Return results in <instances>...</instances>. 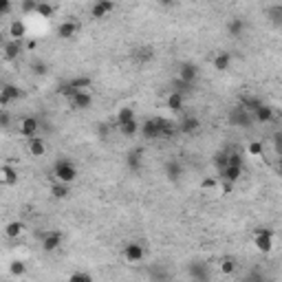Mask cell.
Here are the masks:
<instances>
[{"label": "cell", "mask_w": 282, "mask_h": 282, "mask_svg": "<svg viewBox=\"0 0 282 282\" xmlns=\"http://www.w3.org/2000/svg\"><path fill=\"white\" fill-rule=\"evenodd\" d=\"M53 176H55V181L70 185L77 178V168H75V163L70 159H58L53 166Z\"/></svg>", "instance_id": "obj_2"}, {"label": "cell", "mask_w": 282, "mask_h": 282, "mask_svg": "<svg viewBox=\"0 0 282 282\" xmlns=\"http://www.w3.org/2000/svg\"><path fill=\"white\" fill-rule=\"evenodd\" d=\"M137 58L139 60H150V58H152V53H150V49H141V51H137Z\"/></svg>", "instance_id": "obj_45"}, {"label": "cell", "mask_w": 282, "mask_h": 282, "mask_svg": "<svg viewBox=\"0 0 282 282\" xmlns=\"http://www.w3.org/2000/svg\"><path fill=\"white\" fill-rule=\"evenodd\" d=\"M126 166H128V170L139 172L141 166H143V148H133L130 150L128 157H126Z\"/></svg>", "instance_id": "obj_14"}, {"label": "cell", "mask_w": 282, "mask_h": 282, "mask_svg": "<svg viewBox=\"0 0 282 282\" xmlns=\"http://www.w3.org/2000/svg\"><path fill=\"white\" fill-rule=\"evenodd\" d=\"M91 77H86V75H82V77H73L70 82L67 84H60L58 93L60 95H64L67 100H70V97H75L79 91H86V88H91Z\"/></svg>", "instance_id": "obj_3"}, {"label": "cell", "mask_w": 282, "mask_h": 282, "mask_svg": "<svg viewBox=\"0 0 282 282\" xmlns=\"http://www.w3.org/2000/svg\"><path fill=\"white\" fill-rule=\"evenodd\" d=\"M37 16L40 18H53L55 16V7L53 4H49V2H37Z\"/></svg>", "instance_id": "obj_32"}, {"label": "cell", "mask_w": 282, "mask_h": 282, "mask_svg": "<svg viewBox=\"0 0 282 282\" xmlns=\"http://www.w3.org/2000/svg\"><path fill=\"white\" fill-rule=\"evenodd\" d=\"M212 67H214L216 70H227L229 67H232V53H227V51H218V53L212 58Z\"/></svg>", "instance_id": "obj_18"}, {"label": "cell", "mask_w": 282, "mask_h": 282, "mask_svg": "<svg viewBox=\"0 0 282 282\" xmlns=\"http://www.w3.org/2000/svg\"><path fill=\"white\" fill-rule=\"evenodd\" d=\"M18 97H20L18 86H13V84H4V86L0 88V106H2V110H7V106L11 104V102H16Z\"/></svg>", "instance_id": "obj_12"}, {"label": "cell", "mask_w": 282, "mask_h": 282, "mask_svg": "<svg viewBox=\"0 0 282 282\" xmlns=\"http://www.w3.org/2000/svg\"><path fill=\"white\" fill-rule=\"evenodd\" d=\"M22 232H25V223L22 220H11V223L4 225V236L7 238H18Z\"/></svg>", "instance_id": "obj_27"}, {"label": "cell", "mask_w": 282, "mask_h": 282, "mask_svg": "<svg viewBox=\"0 0 282 282\" xmlns=\"http://www.w3.org/2000/svg\"><path fill=\"white\" fill-rule=\"evenodd\" d=\"M223 181H229V183H236L238 178L243 176V166H227L223 172H220Z\"/></svg>", "instance_id": "obj_25"}, {"label": "cell", "mask_w": 282, "mask_h": 282, "mask_svg": "<svg viewBox=\"0 0 282 282\" xmlns=\"http://www.w3.org/2000/svg\"><path fill=\"white\" fill-rule=\"evenodd\" d=\"M199 126H201V121L196 119V117H187V119H183L181 121V133H185V135H192V133H196L199 130Z\"/></svg>", "instance_id": "obj_30"}, {"label": "cell", "mask_w": 282, "mask_h": 282, "mask_svg": "<svg viewBox=\"0 0 282 282\" xmlns=\"http://www.w3.org/2000/svg\"><path fill=\"white\" fill-rule=\"evenodd\" d=\"M112 11H115V2H110V0H97L91 7V16L95 18V20H102V18H106L108 13H112Z\"/></svg>", "instance_id": "obj_11"}, {"label": "cell", "mask_w": 282, "mask_h": 282, "mask_svg": "<svg viewBox=\"0 0 282 282\" xmlns=\"http://www.w3.org/2000/svg\"><path fill=\"white\" fill-rule=\"evenodd\" d=\"M278 172L282 175V157H278Z\"/></svg>", "instance_id": "obj_48"}, {"label": "cell", "mask_w": 282, "mask_h": 282, "mask_svg": "<svg viewBox=\"0 0 282 282\" xmlns=\"http://www.w3.org/2000/svg\"><path fill=\"white\" fill-rule=\"evenodd\" d=\"M9 35H11V40L22 42L27 37V25L22 20H13L11 25H9Z\"/></svg>", "instance_id": "obj_20"}, {"label": "cell", "mask_w": 282, "mask_h": 282, "mask_svg": "<svg viewBox=\"0 0 282 282\" xmlns=\"http://www.w3.org/2000/svg\"><path fill=\"white\" fill-rule=\"evenodd\" d=\"M216 185H218V178H214V176H205L203 181H201V187H203V190H214Z\"/></svg>", "instance_id": "obj_38"}, {"label": "cell", "mask_w": 282, "mask_h": 282, "mask_svg": "<svg viewBox=\"0 0 282 282\" xmlns=\"http://www.w3.org/2000/svg\"><path fill=\"white\" fill-rule=\"evenodd\" d=\"M269 13H271V16H276L274 22H278V25H280V22H282V7H271Z\"/></svg>", "instance_id": "obj_43"}, {"label": "cell", "mask_w": 282, "mask_h": 282, "mask_svg": "<svg viewBox=\"0 0 282 282\" xmlns=\"http://www.w3.org/2000/svg\"><path fill=\"white\" fill-rule=\"evenodd\" d=\"M9 271H11V276H18V278H20V276L27 274V265L22 260H13L11 265H9Z\"/></svg>", "instance_id": "obj_33"}, {"label": "cell", "mask_w": 282, "mask_h": 282, "mask_svg": "<svg viewBox=\"0 0 282 282\" xmlns=\"http://www.w3.org/2000/svg\"><path fill=\"white\" fill-rule=\"evenodd\" d=\"M27 49H29V51H34V49H37V42H34V40H31V42H29V44H27Z\"/></svg>", "instance_id": "obj_47"}, {"label": "cell", "mask_w": 282, "mask_h": 282, "mask_svg": "<svg viewBox=\"0 0 282 282\" xmlns=\"http://www.w3.org/2000/svg\"><path fill=\"white\" fill-rule=\"evenodd\" d=\"M251 112H247L245 108H241V106H236L234 110H229V115H227V121H229V126H236V128H245V126H251Z\"/></svg>", "instance_id": "obj_6"}, {"label": "cell", "mask_w": 282, "mask_h": 282, "mask_svg": "<svg viewBox=\"0 0 282 282\" xmlns=\"http://www.w3.org/2000/svg\"><path fill=\"white\" fill-rule=\"evenodd\" d=\"M141 137L148 139V141H154L159 137H163V135L170 133V128H168V121L166 119H145L143 124H141Z\"/></svg>", "instance_id": "obj_1"}, {"label": "cell", "mask_w": 282, "mask_h": 282, "mask_svg": "<svg viewBox=\"0 0 282 282\" xmlns=\"http://www.w3.org/2000/svg\"><path fill=\"white\" fill-rule=\"evenodd\" d=\"M77 29H79V25L75 20H64L58 25V37L60 40H70V37L77 34Z\"/></svg>", "instance_id": "obj_16"}, {"label": "cell", "mask_w": 282, "mask_h": 282, "mask_svg": "<svg viewBox=\"0 0 282 282\" xmlns=\"http://www.w3.org/2000/svg\"><path fill=\"white\" fill-rule=\"evenodd\" d=\"M2 53H4V60H7V62H13V60L22 53V44L18 40H7L2 44Z\"/></svg>", "instance_id": "obj_17"}, {"label": "cell", "mask_w": 282, "mask_h": 282, "mask_svg": "<svg viewBox=\"0 0 282 282\" xmlns=\"http://www.w3.org/2000/svg\"><path fill=\"white\" fill-rule=\"evenodd\" d=\"M220 271H223V274H234V271H236V262L234 260H223L220 262Z\"/></svg>", "instance_id": "obj_39"}, {"label": "cell", "mask_w": 282, "mask_h": 282, "mask_svg": "<svg viewBox=\"0 0 282 282\" xmlns=\"http://www.w3.org/2000/svg\"><path fill=\"white\" fill-rule=\"evenodd\" d=\"M145 258V249L139 243H128L124 245V260L126 262H141Z\"/></svg>", "instance_id": "obj_10"}, {"label": "cell", "mask_w": 282, "mask_h": 282, "mask_svg": "<svg viewBox=\"0 0 282 282\" xmlns=\"http://www.w3.org/2000/svg\"><path fill=\"white\" fill-rule=\"evenodd\" d=\"M37 130H40V121H37L35 117H22L20 124H18V135L25 139L37 137Z\"/></svg>", "instance_id": "obj_7"}, {"label": "cell", "mask_w": 282, "mask_h": 282, "mask_svg": "<svg viewBox=\"0 0 282 282\" xmlns=\"http://www.w3.org/2000/svg\"><path fill=\"white\" fill-rule=\"evenodd\" d=\"M0 175H2V183H4V185H16V183H18V170L13 166H9V163H4V166H2Z\"/></svg>", "instance_id": "obj_22"}, {"label": "cell", "mask_w": 282, "mask_h": 282, "mask_svg": "<svg viewBox=\"0 0 282 282\" xmlns=\"http://www.w3.org/2000/svg\"><path fill=\"white\" fill-rule=\"evenodd\" d=\"M262 104H265V102L262 100H258V97H253V95H245V97H241V108H245L247 112H256L258 108H260Z\"/></svg>", "instance_id": "obj_26"}, {"label": "cell", "mask_w": 282, "mask_h": 282, "mask_svg": "<svg viewBox=\"0 0 282 282\" xmlns=\"http://www.w3.org/2000/svg\"><path fill=\"white\" fill-rule=\"evenodd\" d=\"M69 104L73 110H86V108L93 106V95L88 91H79L75 97H70Z\"/></svg>", "instance_id": "obj_13"}, {"label": "cell", "mask_w": 282, "mask_h": 282, "mask_svg": "<svg viewBox=\"0 0 282 282\" xmlns=\"http://www.w3.org/2000/svg\"><path fill=\"white\" fill-rule=\"evenodd\" d=\"M9 124H11V117H9L7 110H2L0 112V126H2V128H9Z\"/></svg>", "instance_id": "obj_42"}, {"label": "cell", "mask_w": 282, "mask_h": 282, "mask_svg": "<svg viewBox=\"0 0 282 282\" xmlns=\"http://www.w3.org/2000/svg\"><path fill=\"white\" fill-rule=\"evenodd\" d=\"M187 276L194 282H210V267L205 262H190L187 265Z\"/></svg>", "instance_id": "obj_8"}, {"label": "cell", "mask_w": 282, "mask_h": 282, "mask_svg": "<svg viewBox=\"0 0 282 282\" xmlns=\"http://www.w3.org/2000/svg\"><path fill=\"white\" fill-rule=\"evenodd\" d=\"M274 150L278 157H282V133H276L274 135Z\"/></svg>", "instance_id": "obj_41"}, {"label": "cell", "mask_w": 282, "mask_h": 282, "mask_svg": "<svg viewBox=\"0 0 282 282\" xmlns=\"http://www.w3.org/2000/svg\"><path fill=\"white\" fill-rule=\"evenodd\" d=\"M251 117H253V121H258V124H271L276 115H274V108L267 106V104H262Z\"/></svg>", "instance_id": "obj_19"}, {"label": "cell", "mask_w": 282, "mask_h": 282, "mask_svg": "<svg viewBox=\"0 0 282 282\" xmlns=\"http://www.w3.org/2000/svg\"><path fill=\"white\" fill-rule=\"evenodd\" d=\"M166 176H168V181H172V183L181 181L183 166H181V161H178V159H170V161H166Z\"/></svg>", "instance_id": "obj_15"}, {"label": "cell", "mask_w": 282, "mask_h": 282, "mask_svg": "<svg viewBox=\"0 0 282 282\" xmlns=\"http://www.w3.org/2000/svg\"><path fill=\"white\" fill-rule=\"evenodd\" d=\"M253 245L260 253H271L274 251V229L269 227H258L256 236H253Z\"/></svg>", "instance_id": "obj_4"}, {"label": "cell", "mask_w": 282, "mask_h": 282, "mask_svg": "<svg viewBox=\"0 0 282 282\" xmlns=\"http://www.w3.org/2000/svg\"><path fill=\"white\" fill-rule=\"evenodd\" d=\"M62 241H64L62 232H46L44 236H42V251L53 253L55 249L62 247Z\"/></svg>", "instance_id": "obj_9"}, {"label": "cell", "mask_w": 282, "mask_h": 282, "mask_svg": "<svg viewBox=\"0 0 282 282\" xmlns=\"http://www.w3.org/2000/svg\"><path fill=\"white\" fill-rule=\"evenodd\" d=\"M137 119V115H135V110L130 106H121L119 112H117V126H124L128 124V121H135Z\"/></svg>", "instance_id": "obj_29"}, {"label": "cell", "mask_w": 282, "mask_h": 282, "mask_svg": "<svg viewBox=\"0 0 282 282\" xmlns=\"http://www.w3.org/2000/svg\"><path fill=\"white\" fill-rule=\"evenodd\" d=\"M27 148H29V154H34V157H42V154L46 152V143H44V139H40V137H34L27 141Z\"/></svg>", "instance_id": "obj_21"}, {"label": "cell", "mask_w": 282, "mask_h": 282, "mask_svg": "<svg viewBox=\"0 0 282 282\" xmlns=\"http://www.w3.org/2000/svg\"><path fill=\"white\" fill-rule=\"evenodd\" d=\"M51 194H53V199H67L70 196V185L67 183H60V181H53V185H51Z\"/></svg>", "instance_id": "obj_28"}, {"label": "cell", "mask_w": 282, "mask_h": 282, "mask_svg": "<svg viewBox=\"0 0 282 282\" xmlns=\"http://www.w3.org/2000/svg\"><path fill=\"white\" fill-rule=\"evenodd\" d=\"M119 130H121V135H124V137H135V135L141 130V124L135 119V121H128V124L119 126Z\"/></svg>", "instance_id": "obj_31"}, {"label": "cell", "mask_w": 282, "mask_h": 282, "mask_svg": "<svg viewBox=\"0 0 282 282\" xmlns=\"http://www.w3.org/2000/svg\"><path fill=\"white\" fill-rule=\"evenodd\" d=\"M245 282H249V280H247V278H245Z\"/></svg>", "instance_id": "obj_49"}, {"label": "cell", "mask_w": 282, "mask_h": 282, "mask_svg": "<svg viewBox=\"0 0 282 282\" xmlns=\"http://www.w3.org/2000/svg\"><path fill=\"white\" fill-rule=\"evenodd\" d=\"M227 34L232 37H241L245 34V20H241V18H232V20L227 22Z\"/></svg>", "instance_id": "obj_24"}, {"label": "cell", "mask_w": 282, "mask_h": 282, "mask_svg": "<svg viewBox=\"0 0 282 282\" xmlns=\"http://www.w3.org/2000/svg\"><path fill=\"white\" fill-rule=\"evenodd\" d=\"M176 77L181 79V82L194 86L196 79H199V67H196L194 62H181L178 64V70H176Z\"/></svg>", "instance_id": "obj_5"}, {"label": "cell", "mask_w": 282, "mask_h": 282, "mask_svg": "<svg viewBox=\"0 0 282 282\" xmlns=\"http://www.w3.org/2000/svg\"><path fill=\"white\" fill-rule=\"evenodd\" d=\"M166 104H168V108H170V110H183V106H185V95H181V93L172 91L170 95H168Z\"/></svg>", "instance_id": "obj_23"}, {"label": "cell", "mask_w": 282, "mask_h": 282, "mask_svg": "<svg viewBox=\"0 0 282 282\" xmlns=\"http://www.w3.org/2000/svg\"><path fill=\"white\" fill-rule=\"evenodd\" d=\"M152 276L159 282H170V271H166L161 265H159V269H152Z\"/></svg>", "instance_id": "obj_37"}, {"label": "cell", "mask_w": 282, "mask_h": 282, "mask_svg": "<svg viewBox=\"0 0 282 282\" xmlns=\"http://www.w3.org/2000/svg\"><path fill=\"white\" fill-rule=\"evenodd\" d=\"M69 282H93V276L88 271H73L69 276Z\"/></svg>", "instance_id": "obj_35"}, {"label": "cell", "mask_w": 282, "mask_h": 282, "mask_svg": "<svg viewBox=\"0 0 282 282\" xmlns=\"http://www.w3.org/2000/svg\"><path fill=\"white\" fill-rule=\"evenodd\" d=\"M11 11V2L9 0H0V16H7Z\"/></svg>", "instance_id": "obj_44"}, {"label": "cell", "mask_w": 282, "mask_h": 282, "mask_svg": "<svg viewBox=\"0 0 282 282\" xmlns=\"http://www.w3.org/2000/svg\"><path fill=\"white\" fill-rule=\"evenodd\" d=\"M262 152H265V145H262V141H251V143L247 145V154H249V157H260Z\"/></svg>", "instance_id": "obj_34"}, {"label": "cell", "mask_w": 282, "mask_h": 282, "mask_svg": "<svg viewBox=\"0 0 282 282\" xmlns=\"http://www.w3.org/2000/svg\"><path fill=\"white\" fill-rule=\"evenodd\" d=\"M20 11L22 13H35L37 11V2H35V0H22V2H20Z\"/></svg>", "instance_id": "obj_36"}, {"label": "cell", "mask_w": 282, "mask_h": 282, "mask_svg": "<svg viewBox=\"0 0 282 282\" xmlns=\"http://www.w3.org/2000/svg\"><path fill=\"white\" fill-rule=\"evenodd\" d=\"M31 69H34L37 75H46V70H49V67H46V64L42 62V60H35V62L31 64Z\"/></svg>", "instance_id": "obj_40"}, {"label": "cell", "mask_w": 282, "mask_h": 282, "mask_svg": "<svg viewBox=\"0 0 282 282\" xmlns=\"http://www.w3.org/2000/svg\"><path fill=\"white\" fill-rule=\"evenodd\" d=\"M232 190H234V183L223 181V194H232Z\"/></svg>", "instance_id": "obj_46"}]
</instances>
